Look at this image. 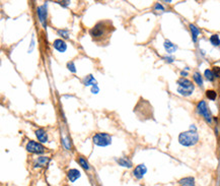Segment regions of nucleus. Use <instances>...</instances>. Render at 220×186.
Instances as JSON below:
<instances>
[{"instance_id": "obj_27", "label": "nucleus", "mask_w": 220, "mask_h": 186, "mask_svg": "<svg viewBox=\"0 0 220 186\" xmlns=\"http://www.w3.org/2000/svg\"><path fill=\"white\" fill-rule=\"evenodd\" d=\"M154 8H155L156 10H162V11H163V10H164V8H163V6H162V5H161V4H160V3H156V4H155V6H154Z\"/></svg>"}, {"instance_id": "obj_17", "label": "nucleus", "mask_w": 220, "mask_h": 186, "mask_svg": "<svg viewBox=\"0 0 220 186\" xmlns=\"http://www.w3.org/2000/svg\"><path fill=\"white\" fill-rule=\"evenodd\" d=\"M78 163H79V165L81 166L84 170H88L89 169V165H88V163H87V161L85 159H83L82 157H79L78 158Z\"/></svg>"}, {"instance_id": "obj_20", "label": "nucleus", "mask_w": 220, "mask_h": 186, "mask_svg": "<svg viewBox=\"0 0 220 186\" xmlns=\"http://www.w3.org/2000/svg\"><path fill=\"white\" fill-rule=\"evenodd\" d=\"M204 75L206 76V78L208 79V81H210V82H213L214 81V73H213V71L210 70V69H206L204 72Z\"/></svg>"}, {"instance_id": "obj_10", "label": "nucleus", "mask_w": 220, "mask_h": 186, "mask_svg": "<svg viewBox=\"0 0 220 186\" xmlns=\"http://www.w3.org/2000/svg\"><path fill=\"white\" fill-rule=\"evenodd\" d=\"M36 135L41 143H47L48 141V134H47L45 129H43V128L38 129L36 131Z\"/></svg>"}, {"instance_id": "obj_16", "label": "nucleus", "mask_w": 220, "mask_h": 186, "mask_svg": "<svg viewBox=\"0 0 220 186\" xmlns=\"http://www.w3.org/2000/svg\"><path fill=\"white\" fill-rule=\"evenodd\" d=\"M190 30H191V32H192L193 41L196 42L198 36H199V34H200V30L196 27V25H194V24H190Z\"/></svg>"}, {"instance_id": "obj_26", "label": "nucleus", "mask_w": 220, "mask_h": 186, "mask_svg": "<svg viewBox=\"0 0 220 186\" xmlns=\"http://www.w3.org/2000/svg\"><path fill=\"white\" fill-rule=\"evenodd\" d=\"M98 91H100V89H98L97 85H94V86H93V87H91V92H93V94H97Z\"/></svg>"}, {"instance_id": "obj_9", "label": "nucleus", "mask_w": 220, "mask_h": 186, "mask_svg": "<svg viewBox=\"0 0 220 186\" xmlns=\"http://www.w3.org/2000/svg\"><path fill=\"white\" fill-rule=\"evenodd\" d=\"M53 46H54L55 49H56L57 51H59V52H61V53L65 52L66 49H67V44H66L63 40H61V39L55 40L54 43H53Z\"/></svg>"}, {"instance_id": "obj_14", "label": "nucleus", "mask_w": 220, "mask_h": 186, "mask_svg": "<svg viewBox=\"0 0 220 186\" xmlns=\"http://www.w3.org/2000/svg\"><path fill=\"white\" fill-rule=\"evenodd\" d=\"M83 83H84V86H94V85H97V81H95V78H93V75L89 74V75H87L86 78L83 79Z\"/></svg>"}, {"instance_id": "obj_5", "label": "nucleus", "mask_w": 220, "mask_h": 186, "mask_svg": "<svg viewBox=\"0 0 220 186\" xmlns=\"http://www.w3.org/2000/svg\"><path fill=\"white\" fill-rule=\"evenodd\" d=\"M197 112L199 113L200 115H202L208 123L212 122V116L210 114V111H209L208 106H207L206 102L205 101H200L199 102V104L197 105Z\"/></svg>"}, {"instance_id": "obj_3", "label": "nucleus", "mask_w": 220, "mask_h": 186, "mask_svg": "<svg viewBox=\"0 0 220 186\" xmlns=\"http://www.w3.org/2000/svg\"><path fill=\"white\" fill-rule=\"evenodd\" d=\"M106 24L107 23H105V21L104 23L101 21V23L95 24L94 27L89 31L90 36L94 40H97L98 38H101V37H104V36L109 34V28H113V27H106Z\"/></svg>"}, {"instance_id": "obj_19", "label": "nucleus", "mask_w": 220, "mask_h": 186, "mask_svg": "<svg viewBox=\"0 0 220 186\" xmlns=\"http://www.w3.org/2000/svg\"><path fill=\"white\" fill-rule=\"evenodd\" d=\"M48 162H49V159L46 157H41L38 159V165H36V167H44L47 165Z\"/></svg>"}, {"instance_id": "obj_12", "label": "nucleus", "mask_w": 220, "mask_h": 186, "mask_svg": "<svg viewBox=\"0 0 220 186\" xmlns=\"http://www.w3.org/2000/svg\"><path fill=\"white\" fill-rule=\"evenodd\" d=\"M163 46H164V49L166 50L167 53H174L178 50V46L175 45V44L171 43L170 41H168V40H166V41L164 42Z\"/></svg>"}, {"instance_id": "obj_28", "label": "nucleus", "mask_w": 220, "mask_h": 186, "mask_svg": "<svg viewBox=\"0 0 220 186\" xmlns=\"http://www.w3.org/2000/svg\"><path fill=\"white\" fill-rule=\"evenodd\" d=\"M166 59L167 62H173L174 61V58L173 57H166Z\"/></svg>"}, {"instance_id": "obj_29", "label": "nucleus", "mask_w": 220, "mask_h": 186, "mask_svg": "<svg viewBox=\"0 0 220 186\" xmlns=\"http://www.w3.org/2000/svg\"><path fill=\"white\" fill-rule=\"evenodd\" d=\"M181 75H183V76H187V75H188V73H187V72H185V71H182V72H181Z\"/></svg>"}, {"instance_id": "obj_13", "label": "nucleus", "mask_w": 220, "mask_h": 186, "mask_svg": "<svg viewBox=\"0 0 220 186\" xmlns=\"http://www.w3.org/2000/svg\"><path fill=\"white\" fill-rule=\"evenodd\" d=\"M179 182L182 186H195V179L193 177H185Z\"/></svg>"}, {"instance_id": "obj_11", "label": "nucleus", "mask_w": 220, "mask_h": 186, "mask_svg": "<svg viewBox=\"0 0 220 186\" xmlns=\"http://www.w3.org/2000/svg\"><path fill=\"white\" fill-rule=\"evenodd\" d=\"M67 177H68V179L70 180V182H75L80 177V172L76 169H71L68 171Z\"/></svg>"}, {"instance_id": "obj_15", "label": "nucleus", "mask_w": 220, "mask_h": 186, "mask_svg": "<svg viewBox=\"0 0 220 186\" xmlns=\"http://www.w3.org/2000/svg\"><path fill=\"white\" fill-rule=\"evenodd\" d=\"M117 163L122 167H126V168H131L132 167V162L130 161L129 159H126V158H121L119 160H117Z\"/></svg>"}, {"instance_id": "obj_4", "label": "nucleus", "mask_w": 220, "mask_h": 186, "mask_svg": "<svg viewBox=\"0 0 220 186\" xmlns=\"http://www.w3.org/2000/svg\"><path fill=\"white\" fill-rule=\"evenodd\" d=\"M93 144L98 145V147H107L112 144V137L110 134L105 133V132H98L94 134L93 137Z\"/></svg>"}, {"instance_id": "obj_24", "label": "nucleus", "mask_w": 220, "mask_h": 186, "mask_svg": "<svg viewBox=\"0 0 220 186\" xmlns=\"http://www.w3.org/2000/svg\"><path fill=\"white\" fill-rule=\"evenodd\" d=\"M67 68H68L71 72H76L75 65H74V63H73V62H68V63H67Z\"/></svg>"}, {"instance_id": "obj_18", "label": "nucleus", "mask_w": 220, "mask_h": 186, "mask_svg": "<svg viewBox=\"0 0 220 186\" xmlns=\"http://www.w3.org/2000/svg\"><path fill=\"white\" fill-rule=\"evenodd\" d=\"M210 42L213 46H219L220 45V39L218 35H212L210 37Z\"/></svg>"}, {"instance_id": "obj_25", "label": "nucleus", "mask_w": 220, "mask_h": 186, "mask_svg": "<svg viewBox=\"0 0 220 186\" xmlns=\"http://www.w3.org/2000/svg\"><path fill=\"white\" fill-rule=\"evenodd\" d=\"M213 73H214V76H216V78H220V67H217V66H215L213 67Z\"/></svg>"}, {"instance_id": "obj_22", "label": "nucleus", "mask_w": 220, "mask_h": 186, "mask_svg": "<svg viewBox=\"0 0 220 186\" xmlns=\"http://www.w3.org/2000/svg\"><path fill=\"white\" fill-rule=\"evenodd\" d=\"M206 97L208 98L209 100L211 101H214L216 99V97H217V94H216L215 91H212V90H208L206 92Z\"/></svg>"}, {"instance_id": "obj_21", "label": "nucleus", "mask_w": 220, "mask_h": 186, "mask_svg": "<svg viewBox=\"0 0 220 186\" xmlns=\"http://www.w3.org/2000/svg\"><path fill=\"white\" fill-rule=\"evenodd\" d=\"M193 78H194V81L197 82V85H199V86L203 85V79H202V76L200 74V72H195Z\"/></svg>"}, {"instance_id": "obj_7", "label": "nucleus", "mask_w": 220, "mask_h": 186, "mask_svg": "<svg viewBox=\"0 0 220 186\" xmlns=\"http://www.w3.org/2000/svg\"><path fill=\"white\" fill-rule=\"evenodd\" d=\"M38 16H39V20L41 21V24H43L44 28H46L47 25V5H43V6H39L38 9Z\"/></svg>"}, {"instance_id": "obj_8", "label": "nucleus", "mask_w": 220, "mask_h": 186, "mask_svg": "<svg viewBox=\"0 0 220 186\" xmlns=\"http://www.w3.org/2000/svg\"><path fill=\"white\" fill-rule=\"evenodd\" d=\"M146 172H147V168H146V166L144 164H140V165H138L134 169L133 175L135 178H137V179H142L143 176L146 174Z\"/></svg>"}, {"instance_id": "obj_23", "label": "nucleus", "mask_w": 220, "mask_h": 186, "mask_svg": "<svg viewBox=\"0 0 220 186\" xmlns=\"http://www.w3.org/2000/svg\"><path fill=\"white\" fill-rule=\"evenodd\" d=\"M58 34H59V36H61V37L64 38V39H68V37H69L68 31H65V30H59L58 31Z\"/></svg>"}, {"instance_id": "obj_6", "label": "nucleus", "mask_w": 220, "mask_h": 186, "mask_svg": "<svg viewBox=\"0 0 220 186\" xmlns=\"http://www.w3.org/2000/svg\"><path fill=\"white\" fill-rule=\"evenodd\" d=\"M25 148H27L28 152L32 153V154H43L46 149L40 143H37V141H34V140L28 141Z\"/></svg>"}, {"instance_id": "obj_2", "label": "nucleus", "mask_w": 220, "mask_h": 186, "mask_svg": "<svg viewBox=\"0 0 220 186\" xmlns=\"http://www.w3.org/2000/svg\"><path fill=\"white\" fill-rule=\"evenodd\" d=\"M178 93H179L183 96H190L194 92V85L193 82L189 81L188 78H179L178 81Z\"/></svg>"}, {"instance_id": "obj_1", "label": "nucleus", "mask_w": 220, "mask_h": 186, "mask_svg": "<svg viewBox=\"0 0 220 186\" xmlns=\"http://www.w3.org/2000/svg\"><path fill=\"white\" fill-rule=\"evenodd\" d=\"M199 140V135L195 130H189L182 132L179 135V141L182 145L185 147H191L198 143Z\"/></svg>"}]
</instances>
